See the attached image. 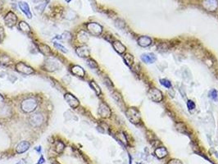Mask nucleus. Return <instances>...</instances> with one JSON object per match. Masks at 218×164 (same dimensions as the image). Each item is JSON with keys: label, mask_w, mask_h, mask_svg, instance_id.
<instances>
[{"label": "nucleus", "mask_w": 218, "mask_h": 164, "mask_svg": "<svg viewBox=\"0 0 218 164\" xmlns=\"http://www.w3.org/2000/svg\"><path fill=\"white\" fill-rule=\"evenodd\" d=\"M37 106H38V102L33 98H26L21 103V108L26 113H30L34 112L36 109Z\"/></svg>", "instance_id": "f257e3e1"}, {"label": "nucleus", "mask_w": 218, "mask_h": 164, "mask_svg": "<svg viewBox=\"0 0 218 164\" xmlns=\"http://www.w3.org/2000/svg\"><path fill=\"white\" fill-rule=\"evenodd\" d=\"M125 113H126V117L131 123L138 124L140 122V113L136 108H128Z\"/></svg>", "instance_id": "f03ea898"}, {"label": "nucleus", "mask_w": 218, "mask_h": 164, "mask_svg": "<svg viewBox=\"0 0 218 164\" xmlns=\"http://www.w3.org/2000/svg\"><path fill=\"white\" fill-rule=\"evenodd\" d=\"M86 27H87V30H89V32L91 34L95 35V36L99 35L102 33V31H103V27L101 26L99 24H98V23H95V22L88 23V24L86 25Z\"/></svg>", "instance_id": "7ed1b4c3"}, {"label": "nucleus", "mask_w": 218, "mask_h": 164, "mask_svg": "<svg viewBox=\"0 0 218 164\" xmlns=\"http://www.w3.org/2000/svg\"><path fill=\"white\" fill-rule=\"evenodd\" d=\"M148 95H149L151 100L156 102V103L161 102L162 100V98H163L162 92L159 90H157V88L150 89L149 92H148Z\"/></svg>", "instance_id": "20e7f679"}, {"label": "nucleus", "mask_w": 218, "mask_h": 164, "mask_svg": "<svg viewBox=\"0 0 218 164\" xmlns=\"http://www.w3.org/2000/svg\"><path fill=\"white\" fill-rule=\"evenodd\" d=\"M203 7L208 12H216L218 9V1L217 0H204L203 3Z\"/></svg>", "instance_id": "39448f33"}, {"label": "nucleus", "mask_w": 218, "mask_h": 164, "mask_svg": "<svg viewBox=\"0 0 218 164\" xmlns=\"http://www.w3.org/2000/svg\"><path fill=\"white\" fill-rule=\"evenodd\" d=\"M59 67V62L54 58L47 59L46 62H44V70L48 71H54Z\"/></svg>", "instance_id": "423d86ee"}, {"label": "nucleus", "mask_w": 218, "mask_h": 164, "mask_svg": "<svg viewBox=\"0 0 218 164\" xmlns=\"http://www.w3.org/2000/svg\"><path fill=\"white\" fill-rule=\"evenodd\" d=\"M16 69L18 72L25 74V75H30V74L34 73V69L24 62H18L16 65Z\"/></svg>", "instance_id": "0eeeda50"}, {"label": "nucleus", "mask_w": 218, "mask_h": 164, "mask_svg": "<svg viewBox=\"0 0 218 164\" xmlns=\"http://www.w3.org/2000/svg\"><path fill=\"white\" fill-rule=\"evenodd\" d=\"M30 122L34 127L39 126L44 122V116L41 113H34L30 118Z\"/></svg>", "instance_id": "6e6552de"}, {"label": "nucleus", "mask_w": 218, "mask_h": 164, "mask_svg": "<svg viewBox=\"0 0 218 164\" xmlns=\"http://www.w3.org/2000/svg\"><path fill=\"white\" fill-rule=\"evenodd\" d=\"M64 98L66 101V103H68L70 107H71L72 108H76L80 104V102L77 98L71 94V93H66L64 94Z\"/></svg>", "instance_id": "1a4fd4ad"}, {"label": "nucleus", "mask_w": 218, "mask_h": 164, "mask_svg": "<svg viewBox=\"0 0 218 164\" xmlns=\"http://www.w3.org/2000/svg\"><path fill=\"white\" fill-rule=\"evenodd\" d=\"M5 24L7 25L8 27H13L15 25L17 24V16L14 14V12H9L6 15V17L4 18Z\"/></svg>", "instance_id": "9d476101"}, {"label": "nucleus", "mask_w": 218, "mask_h": 164, "mask_svg": "<svg viewBox=\"0 0 218 164\" xmlns=\"http://www.w3.org/2000/svg\"><path fill=\"white\" fill-rule=\"evenodd\" d=\"M111 113H112V112H111L109 107L106 103H101L99 105V108H98V114L100 115V117L103 118H108L111 116Z\"/></svg>", "instance_id": "9b49d317"}, {"label": "nucleus", "mask_w": 218, "mask_h": 164, "mask_svg": "<svg viewBox=\"0 0 218 164\" xmlns=\"http://www.w3.org/2000/svg\"><path fill=\"white\" fill-rule=\"evenodd\" d=\"M18 5H19L20 9L22 10V12H23L28 18H31L32 13L31 12H30V7L28 3L25 2H19Z\"/></svg>", "instance_id": "f8f14e48"}, {"label": "nucleus", "mask_w": 218, "mask_h": 164, "mask_svg": "<svg viewBox=\"0 0 218 164\" xmlns=\"http://www.w3.org/2000/svg\"><path fill=\"white\" fill-rule=\"evenodd\" d=\"M30 148V143L27 141H22L21 143H19V145L17 146L16 151L17 154H23L26 151L29 150Z\"/></svg>", "instance_id": "ddd939ff"}, {"label": "nucleus", "mask_w": 218, "mask_h": 164, "mask_svg": "<svg viewBox=\"0 0 218 164\" xmlns=\"http://www.w3.org/2000/svg\"><path fill=\"white\" fill-rule=\"evenodd\" d=\"M141 59L145 63H153L157 60V58L153 54H144L141 56Z\"/></svg>", "instance_id": "4468645a"}, {"label": "nucleus", "mask_w": 218, "mask_h": 164, "mask_svg": "<svg viewBox=\"0 0 218 164\" xmlns=\"http://www.w3.org/2000/svg\"><path fill=\"white\" fill-rule=\"evenodd\" d=\"M71 71L73 75L76 76H80V77H83V76H85V70L81 66H77V65H75V66H72L71 69Z\"/></svg>", "instance_id": "2eb2a0df"}, {"label": "nucleus", "mask_w": 218, "mask_h": 164, "mask_svg": "<svg viewBox=\"0 0 218 164\" xmlns=\"http://www.w3.org/2000/svg\"><path fill=\"white\" fill-rule=\"evenodd\" d=\"M76 54H78L79 57L85 58H88L89 56V50L88 49V48L85 46L79 47L76 49Z\"/></svg>", "instance_id": "dca6fc26"}, {"label": "nucleus", "mask_w": 218, "mask_h": 164, "mask_svg": "<svg viewBox=\"0 0 218 164\" xmlns=\"http://www.w3.org/2000/svg\"><path fill=\"white\" fill-rule=\"evenodd\" d=\"M138 44L141 47H148L152 44V39L148 36H140L138 39Z\"/></svg>", "instance_id": "f3484780"}, {"label": "nucleus", "mask_w": 218, "mask_h": 164, "mask_svg": "<svg viewBox=\"0 0 218 164\" xmlns=\"http://www.w3.org/2000/svg\"><path fill=\"white\" fill-rule=\"evenodd\" d=\"M113 48H114V49H115L116 51L117 52L118 54H121L125 51V47L124 46L120 41H117V40L114 41L113 43Z\"/></svg>", "instance_id": "a211bd4d"}, {"label": "nucleus", "mask_w": 218, "mask_h": 164, "mask_svg": "<svg viewBox=\"0 0 218 164\" xmlns=\"http://www.w3.org/2000/svg\"><path fill=\"white\" fill-rule=\"evenodd\" d=\"M88 34H86V32L84 31V30H81V31L78 33V34H77V40H78L80 43H81V44L86 43V42L88 41Z\"/></svg>", "instance_id": "6ab92c4d"}, {"label": "nucleus", "mask_w": 218, "mask_h": 164, "mask_svg": "<svg viewBox=\"0 0 218 164\" xmlns=\"http://www.w3.org/2000/svg\"><path fill=\"white\" fill-rule=\"evenodd\" d=\"M155 155L157 156L158 158H163L167 155V150L163 147L157 148V150H155Z\"/></svg>", "instance_id": "aec40b11"}, {"label": "nucleus", "mask_w": 218, "mask_h": 164, "mask_svg": "<svg viewBox=\"0 0 218 164\" xmlns=\"http://www.w3.org/2000/svg\"><path fill=\"white\" fill-rule=\"evenodd\" d=\"M39 51L41 52L43 54H44L45 56H49V55L52 54L51 49H50V48H49L48 45H46V44H39Z\"/></svg>", "instance_id": "412c9836"}, {"label": "nucleus", "mask_w": 218, "mask_h": 164, "mask_svg": "<svg viewBox=\"0 0 218 164\" xmlns=\"http://www.w3.org/2000/svg\"><path fill=\"white\" fill-rule=\"evenodd\" d=\"M18 28H19L22 31L26 32V33H29V32L30 31V26L27 24L26 22H19V24H18Z\"/></svg>", "instance_id": "4be33fe9"}, {"label": "nucleus", "mask_w": 218, "mask_h": 164, "mask_svg": "<svg viewBox=\"0 0 218 164\" xmlns=\"http://www.w3.org/2000/svg\"><path fill=\"white\" fill-rule=\"evenodd\" d=\"M123 58H124V61L126 63V65H128L129 66H130L134 63V57L130 54H126L123 56Z\"/></svg>", "instance_id": "5701e85b"}, {"label": "nucleus", "mask_w": 218, "mask_h": 164, "mask_svg": "<svg viewBox=\"0 0 218 164\" xmlns=\"http://www.w3.org/2000/svg\"><path fill=\"white\" fill-rule=\"evenodd\" d=\"M89 86H90V87L92 89H93V90H94V92L96 93V94H98V95H99L101 94V90L100 88H99V86L97 85V84L94 82V81H90V83H89Z\"/></svg>", "instance_id": "b1692460"}, {"label": "nucleus", "mask_w": 218, "mask_h": 164, "mask_svg": "<svg viewBox=\"0 0 218 164\" xmlns=\"http://www.w3.org/2000/svg\"><path fill=\"white\" fill-rule=\"evenodd\" d=\"M0 62L3 65H8L11 63V58L7 55H3L0 58Z\"/></svg>", "instance_id": "393cba45"}, {"label": "nucleus", "mask_w": 218, "mask_h": 164, "mask_svg": "<svg viewBox=\"0 0 218 164\" xmlns=\"http://www.w3.org/2000/svg\"><path fill=\"white\" fill-rule=\"evenodd\" d=\"M209 97L212 99H216L218 98V92L215 90V89H212L211 90L209 91L208 94Z\"/></svg>", "instance_id": "a878e982"}, {"label": "nucleus", "mask_w": 218, "mask_h": 164, "mask_svg": "<svg viewBox=\"0 0 218 164\" xmlns=\"http://www.w3.org/2000/svg\"><path fill=\"white\" fill-rule=\"evenodd\" d=\"M64 148H65V145H64L63 143L61 142V141H58V142L57 143V145H56L57 152L61 153L62 151H63Z\"/></svg>", "instance_id": "bb28decb"}, {"label": "nucleus", "mask_w": 218, "mask_h": 164, "mask_svg": "<svg viewBox=\"0 0 218 164\" xmlns=\"http://www.w3.org/2000/svg\"><path fill=\"white\" fill-rule=\"evenodd\" d=\"M160 83L162 84L163 86H165V87H167V88H171L172 87V83L168 80H166V79H161L160 80Z\"/></svg>", "instance_id": "cd10ccee"}, {"label": "nucleus", "mask_w": 218, "mask_h": 164, "mask_svg": "<svg viewBox=\"0 0 218 164\" xmlns=\"http://www.w3.org/2000/svg\"><path fill=\"white\" fill-rule=\"evenodd\" d=\"M87 64L91 68H97L98 67V64H97L95 61H93V59H89L88 61H87Z\"/></svg>", "instance_id": "c85d7f7f"}, {"label": "nucleus", "mask_w": 218, "mask_h": 164, "mask_svg": "<svg viewBox=\"0 0 218 164\" xmlns=\"http://www.w3.org/2000/svg\"><path fill=\"white\" fill-rule=\"evenodd\" d=\"M54 46L56 47L57 49H59L60 51L62 52V53H67V50H66V48H65L63 45L58 44V43H54Z\"/></svg>", "instance_id": "c756f323"}, {"label": "nucleus", "mask_w": 218, "mask_h": 164, "mask_svg": "<svg viewBox=\"0 0 218 164\" xmlns=\"http://www.w3.org/2000/svg\"><path fill=\"white\" fill-rule=\"evenodd\" d=\"M61 39H65L66 41H69L71 39V35L69 32H65L62 35H61Z\"/></svg>", "instance_id": "7c9ffc66"}, {"label": "nucleus", "mask_w": 218, "mask_h": 164, "mask_svg": "<svg viewBox=\"0 0 218 164\" xmlns=\"http://www.w3.org/2000/svg\"><path fill=\"white\" fill-rule=\"evenodd\" d=\"M187 107H188L189 110H194V108H195V103L192 100H188V102H187Z\"/></svg>", "instance_id": "2f4dec72"}, {"label": "nucleus", "mask_w": 218, "mask_h": 164, "mask_svg": "<svg viewBox=\"0 0 218 164\" xmlns=\"http://www.w3.org/2000/svg\"><path fill=\"white\" fill-rule=\"evenodd\" d=\"M5 37V33H4V30L2 28V26H0V43L3 40Z\"/></svg>", "instance_id": "473e14b6"}, {"label": "nucleus", "mask_w": 218, "mask_h": 164, "mask_svg": "<svg viewBox=\"0 0 218 164\" xmlns=\"http://www.w3.org/2000/svg\"><path fill=\"white\" fill-rule=\"evenodd\" d=\"M167 164H182V162L178 159H172L170 160Z\"/></svg>", "instance_id": "72a5a7b5"}, {"label": "nucleus", "mask_w": 218, "mask_h": 164, "mask_svg": "<svg viewBox=\"0 0 218 164\" xmlns=\"http://www.w3.org/2000/svg\"><path fill=\"white\" fill-rule=\"evenodd\" d=\"M44 161H45V160H44V158L41 157V158H40V159L39 160V162H37V164H42V163H44Z\"/></svg>", "instance_id": "f704fd0d"}, {"label": "nucleus", "mask_w": 218, "mask_h": 164, "mask_svg": "<svg viewBox=\"0 0 218 164\" xmlns=\"http://www.w3.org/2000/svg\"><path fill=\"white\" fill-rule=\"evenodd\" d=\"M3 101H4V98H3V97L0 94V103H2Z\"/></svg>", "instance_id": "c9c22d12"}, {"label": "nucleus", "mask_w": 218, "mask_h": 164, "mask_svg": "<svg viewBox=\"0 0 218 164\" xmlns=\"http://www.w3.org/2000/svg\"><path fill=\"white\" fill-rule=\"evenodd\" d=\"M12 1H14V2L15 1H17V2H18V1H20V0H12Z\"/></svg>", "instance_id": "e433bc0d"}, {"label": "nucleus", "mask_w": 218, "mask_h": 164, "mask_svg": "<svg viewBox=\"0 0 218 164\" xmlns=\"http://www.w3.org/2000/svg\"><path fill=\"white\" fill-rule=\"evenodd\" d=\"M66 2H70V1H71V0H66Z\"/></svg>", "instance_id": "4c0bfd02"}, {"label": "nucleus", "mask_w": 218, "mask_h": 164, "mask_svg": "<svg viewBox=\"0 0 218 164\" xmlns=\"http://www.w3.org/2000/svg\"><path fill=\"white\" fill-rule=\"evenodd\" d=\"M216 156H217V158H218V153H217V154H216Z\"/></svg>", "instance_id": "58836bf2"}]
</instances>
